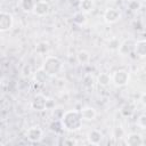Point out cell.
I'll return each instance as SVG.
<instances>
[{"mask_svg": "<svg viewBox=\"0 0 146 146\" xmlns=\"http://www.w3.org/2000/svg\"><path fill=\"white\" fill-rule=\"evenodd\" d=\"M60 123L66 131H76L82 125V119L78 110H68L60 117Z\"/></svg>", "mask_w": 146, "mask_h": 146, "instance_id": "cell-1", "label": "cell"}, {"mask_svg": "<svg viewBox=\"0 0 146 146\" xmlns=\"http://www.w3.org/2000/svg\"><path fill=\"white\" fill-rule=\"evenodd\" d=\"M41 68L48 76H55L62 71L63 62L56 56H47L42 63Z\"/></svg>", "mask_w": 146, "mask_h": 146, "instance_id": "cell-2", "label": "cell"}, {"mask_svg": "<svg viewBox=\"0 0 146 146\" xmlns=\"http://www.w3.org/2000/svg\"><path fill=\"white\" fill-rule=\"evenodd\" d=\"M129 79H130V75H129V72L127 70H117L113 73V76H112V81L113 83L116 86V87H124L128 84L129 82Z\"/></svg>", "mask_w": 146, "mask_h": 146, "instance_id": "cell-3", "label": "cell"}, {"mask_svg": "<svg viewBox=\"0 0 146 146\" xmlns=\"http://www.w3.org/2000/svg\"><path fill=\"white\" fill-rule=\"evenodd\" d=\"M47 100H48V98L46 96H43L42 94H36L31 100V107L34 111L42 112V111L47 110Z\"/></svg>", "mask_w": 146, "mask_h": 146, "instance_id": "cell-4", "label": "cell"}, {"mask_svg": "<svg viewBox=\"0 0 146 146\" xmlns=\"http://www.w3.org/2000/svg\"><path fill=\"white\" fill-rule=\"evenodd\" d=\"M25 136H26L29 141H31V143H39L43 138V131L39 127H31V128H29L26 130Z\"/></svg>", "mask_w": 146, "mask_h": 146, "instance_id": "cell-5", "label": "cell"}, {"mask_svg": "<svg viewBox=\"0 0 146 146\" xmlns=\"http://www.w3.org/2000/svg\"><path fill=\"white\" fill-rule=\"evenodd\" d=\"M13 15L7 11H0V32L9 31L13 27Z\"/></svg>", "mask_w": 146, "mask_h": 146, "instance_id": "cell-6", "label": "cell"}, {"mask_svg": "<svg viewBox=\"0 0 146 146\" xmlns=\"http://www.w3.org/2000/svg\"><path fill=\"white\" fill-rule=\"evenodd\" d=\"M49 10H50L49 3L44 0H40V1H35V5H34L32 13L39 17H42V16H46L49 13Z\"/></svg>", "mask_w": 146, "mask_h": 146, "instance_id": "cell-7", "label": "cell"}, {"mask_svg": "<svg viewBox=\"0 0 146 146\" xmlns=\"http://www.w3.org/2000/svg\"><path fill=\"white\" fill-rule=\"evenodd\" d=\"M133 48H135V41L132 39H125L123 42L120 43L117 50H119L120 55L128 56V55L133 52Z\"/></svg>", "mask_w": 146, "mask_h": 146, "instance_id": "cell-8", "label": "cell"}, {"mask_svg": "<svg viewBox=\"0 0 146 146\" xmlns=\"http://www.w3.org/2000/svg\"><path fill=\"white\" fill-rule=\"evenodd\" d=\"M121 18V13L115 8H108L104 13V19L108 24H114Z\"/></svg>", "mask_w": 146, "mask_h": 146, "instance_id": "cell-9", "label": "cell"}, {"mask_svg": "<svg viewBox=\"0 0 146 146\" xmlns=\"http://www.w3.org/2000/svg\"><path fill=\"white\" fill-rule=\"evenodd\" d=\"M136 112V105L133 102H125L120 107V114L123 117H131Z\"/></svg>", "mask_w": 146, "mask_h": 146, "instance_id": "cell-10", "label": "cell"}, {"mask_svg": "<svg viewBox=\"0 0 146 146\" xmlns=\"http://www.w3.org/2000/svg\"><path fill=\"white\" fill-rule=\"evenodd\" d=\"M125 144L128 146H141L144 144V140L140 133L131 132L125 137Z\"/></svg>", "mask_w": 146, "mask_h": 146, "instance_id": "cell-11", "label": "cell"}, {"mask_svg": "<svg viewBox=\"0 0 146 146\" xmlns=\"http://www.w3.org/2000/svg\"><path fill=\"white\" fill-rule=\"evenodd\" d=\"M79 112H80L81 119L84 121H92V120H95V117L97 115L96 110L91 106H83Z\"/></svg>", "mask_w": 146, "mask_h": 146, "instance_id": "cell-12", "label": "cell"}, {"mask_svg": "<svg viewBox=\"0 0 146 146\" xmlns=\"http://www.w3.org/2000/svg\"><path fill=\"white\" fill-rule=\"evenodd\" d=\"M87 139L91 145H99L103 140V133L97 129H91L87 135Z\"/></svg>", "mask_w": 146, "mask_h": 146, "instance_id": "cell-13", "label": "cell"}, {"mask_svg": "<svg viewBox=\"0 0 146 146\" xmlns=\"http://www.w3.org/2000/svg\"><path fill=\"white\" fill-rule=\"evenodd\" d=\"M133 52L137 55V57L145 58V56H146V41L145 40H139V41L135 42Z\"/></svg>", "mask_w": 146, "mask_h": 146, "instance_id": "cell-14", "label": "cell"}, {"mask_svg": "<svg viewBox=\"0 0 146 146\" xmlns=\"http://www.w3.org/2000/svg\"><path fill=\"white\" fill-rule=\"evenodd\" d=\"M47 78H48V75L44 73V71L42 68H39L33 74V82L35 84H43L46 82Z\"/></svg>", "mask_w": 146, "mask_h": 146, "instance_id": "cell-15", "label": "cell"}, {"mask_svg": "<svg viewBox=\"0 0 146 146\" xmlns=\"http://www.w3.org/2000/svg\"><path fill=\"white\" fill-rule=\"evenodd\" d=\"M111 81H112V78L106 72H103V73L98 74V76H97V83L100 87H107L111 83Z\"/></svg>", "mask_w": 146, "mask_h": 146, "instance_id": "cell-16", "label": "cell"}, {"mask_svg": "<svg viewBox=\"0 0 146 146\" xmlns=\"http://www.w3.org/2000/svg\"><path fill=\"white\" fill-rule=\"evenodd\" d=\"M34 5H35L34 0H21V2H19V7L25 13H32Z\"/></svg>", "mask_w": 146, "mask_h": 146, "instance_id": "cell-17", "label": "cell"}, {"mask_svg": "<svg viewBox=\"0 0 146 146\" xmlns=\"http://www.w3.org/2000/svg\"><path fill=\"white\" fill-rule=\"evenodd\" d=\"M49 130L54 133H62L64 131V128L60 123V120H52L49 124Z\"/></svg>", "mask_w": 146, "mask_h": 146, "instance_id": "cell-18", "label": "cell"}, {"mask_svg": "<svg viewBox=\"0 0 146 146\" xmlns=\"http://www.w3.org/2000/svg\"><path fill=\"white\" fill-rule=\"evenodd\" d=\"M79 8L83 13H89L94 9V2H92V0H81Z\"/></svg>", "mask_w": 146, "mask_h": 146, "instance_id": "cell-19", "label": "cell"}, {"mask_svg": "<svg viewBox=\"0 0 146 146\" xmlns=\"http://www.w3.org/2000/svg\"><path fill=\"white\" fill-rule=\"evenodd\" d=\"M76 59H78V62H79L80 64L83 65V64L89 63V60H90V55H89L88 51H86V50H81V51L78 52V55H76Z\"/></svg>", "mask_w": 146, "mask_h": 146, "instance_id": "cell-20", "label": "cell"}, {"mask_svg": "<svg viewBox=\"0 0 146 146\" xmlns=\"http://www.w3.org/2000/svg\"><path fill=\"white\" fill-rule=\"evenodd\" d=\"M73 22L78 25H82L87 22V16L83 11H78L73 15Z\"/></svg>", "mask_w": 146, "mask_h": 146, "instance_id": "cell-21", "label": "cell"}, {"mask_svg": "<svg viewBox=\"0 0 146 146\" xmlns=\"http://www.w3.org/2000/svg\"><path fill=\"white\" fill-rule=\"evenodd\" d=\"M95 83V80H94V76L91 74H86L83 78H82V86L86 87V88H92Z\"/></svg>", "mask_w": 146, "mask_h": 146, "instance_id": "cell-22", "label": "cell"}, {"mask_svg": "<svg viewBox=\"0 0 146 146\" xmlns=\"http://www.w3.org/2000/svg\"><path fill=\"white\" fill-rule=\"evenodd\" d=\"M48 49H49V44H48L47 42H44V41L39 42V43L36 44V47H35V51H36L38 54H40V55L46 54V52L48 51Z\"/></svg>", "mask_w": 146, "mask_h": 146, "instance_id": "cell-23", "label": "cell"}, {"mask_svg": "<svg viewBox=\"0 0 146 146\" xmlns=\"http://www.w3.org/2000/svg\"><path fill=\"white\" fill-rule=\"evenodd\" d=\"M63 114H64V110H63L62 106H57V107L52 108V117H54V120H60Z\"/></svg>", "mask_w": 146, "mask_h": 146, "instance_id": "cell-24", "label": "cell"}, {"mask_svg": "<svg viewBox=\"0 0 146 146\" xmlns=\"http://www.w3.org/2000/svg\"><path fill=\"white\" fill-rule=\"evenodd\" d=\"M119 46H120V41L116 39V38H113L110 40L108 42V48L111 50H117L119 49Z\"/></svg>", "mask_w": 146, "mask_h": 146, "instance_id": "cell-25", "label": "cell"}, {"mask_svg": "<svg viewBox=\"0 0 146 146\" xmlns=\"http://www.w3.org/2000/svg\"><path fill=\"white\" fill-rule=\"evenodd\" d=\"M128 7H129L130 10L137 11V10H139V8H140V3H139L138 0H131V1L128 3Z\"/></svg>", "mask_w": 146, "mask_h": 146, "instance_id": "cell-26", "label": "cell"}, {"mask_svg": "<svg viewBox=\"0 0 146 146\" xmlns=\"http://www.w3.org/2000/svg\"><path fill=\"white\" fill-rule=\"evenodd\" d=\"M113 137H115V138H123L124 137V130L121 128V127H116V128H114V130H113Z\"/></svg>", "mask_w": 146, "mask_h": 146, "instance_id": "cell-27", "label": "cell"}, {"mask_svg": "<svg viewBox=\"0 0 146 146\" xmlns=\"http://www.w3.org/2000/svg\"><path fill=\"white\" fill-rule=\"evenodd\" d=\"M137 125L140 127V129H146V115L145 114H141L138 120H137Z\"/></svg>", "mask_w": 146, "mask_h": 146, "instance_id": "cell-28", "label": "cell"}, {"mask_svg": "<svg viewBox=\"0 0 146 146\" xmlns=\"http://www.w3.org/2000/svg\"><path fill=\"white\" fill-rule=\"evenodd\" d=\"M32 73V67L30 64H25L23 67H22V74L24 76H30Z\"/></svg>", "mask_w": 146, "mask_h": 146, "instance_id": "cell-29", "label": "cell"}, {"mask_svg": "<svg viewBox=\"0 0 146 146\" xmlns=\"http://www.w3.org/2000/svg\"><path fill=\"white\" fill-rule=\"evenodd\" d=\"M74 144H75V141L73 139H65L63 141V145H74Z\"/></svg>", "mask_w": 146, "mask_h": 146, "instance_id": "cell-30", "label": "cell"}, {"mask_svg": "<svg viewBox=\"0 0 146 146\" xmlns=\"http://www.w3.org/2000/svg\"><path fill=\"white\" fill-rule=\"evenodd\" d=\"M80 1H81V0H70V3H71L73 7H79V6H80Z\"/></svg>", "mask_w": 146, "mask_h": 146, "instance_id": "cell-31", "label": "cell"}, {"mask_svg": "<svg viewBox=\"0 0 146 146\" xmlns=\"http://www.w3.org/2000/svg\"><path fill=\"white\" fill-rule=\"evenodd\" d=\"M0 112H1V105H0Z\"/></svg>", "mask_w": 146, "mask_h": 146, "instance_id": "cell-32", "label": "cell"}]
</instances>
